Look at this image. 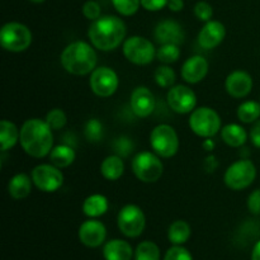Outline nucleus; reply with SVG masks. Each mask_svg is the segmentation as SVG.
Instances as JSON below:
<instances>
[{
    "mask_svg": "<svg viewBox=\"0 0 260 260\" xmlns=\"http://www.w3.org/2000/svg\"><path fill=\"white\" fill-rule=\"evenodd\" d=\"M226 37V27L220 20H208L198 33V43L205 50H213Z\"/></svg>",
    "mask_w": 260,
    "mask_h": 260,
    "instance_id": "obj_18",
    "label": "nucleus"
},
{
    "mask_svg": "<svg viewBox=\"0 0 260 260\" xmlns=\"http://www.w3.org/2000/svg\"><path fill=\"white\" fill-rule=\"evenodd\" d=\"M155 96L146 86H137L134 89L129 98V107L132 113L139 118H147L155 111Z\"/></svg>",
    "mask_w": 260,
    "mask_h": 260,
    "instance_id": "obj_15",
    "label": "nucleus"
},
{
    "mask_svg": "<svg viewBox=\"0 0 260 260\" xmlns=\"http://www.w3.org/2000/svg\"><path fill=\"white\" fill-rule=\"evenodd\" d=\"M251 260H260V240L256 241L251 251Z\"/></svg>",
    "mask_w": 260,
    "mask_h": 260,
    "instance_id": "obj_43",
    "label": "nucleus"
},
{
    "mask_svg": "<svg viewBox=\"0 0 260 260\" xmlns=\"http://www.w3.org/2000/svg\"><path fill=\"white\" fill-rule=\"evenodd\" d=\"M122 51L129 62L139 66L149 65L156 57L154 43L142 36H131L126 38L122 45Z\"/></svg>",
    "mask_w": 260,
    "mask_h": 260,
    "instance_id": "obj_8",
    "label": "nucleus"
},
{
    "mask_svg": "<svg viewBox=\"0 0 260 260\" xmlns=\"http://www.w3.org/2000/svg\"><path fill=\"white\" fill-rule=\"evenodd\" d=\"M213 147H215V142H213V140L206 139L205 141H203V149L205 150H207V151H212Z\"/></svg>",
    "mask_w": 260,
    "mask_h": 260,
    "instance_id": "obj_44",
    "label": "nucleus"
},
{
    "mask_svg": "<svg viewBox=\"0 0 260 260\" xmlns=\"http://www.w3.org/2000/svg\"><path fill=\"white\" fill-rule=\"evenodd\" d=\"M60 62L65 71L71 75H88L96 69L98 56L95 47L85 41H74L63 48L60 56Z\"/></svg>",
    "mask_w": 260,
    "mask_h": 260,
    "instance_id": "obj_3",
    "label": "nucleus"
},
{
    "mask_svg": "<svg viewBox=\"0 0 260 260\" xmlns=\"http://www.w3.org/2000/svg\"><path fill=\"white\" fill-rule=\"evenodd\" d=\"M114 9L123 17H131L136 14L141 7V0H112Z\"/></svg>",
    "mask_w": 260,
    "mask_h": 260,
    "instance_id": "obj_33",
    "label": "nucleus"
},
{
    "mask_svg": "<svg viewBox=\"0 0 260 260\" xmlns=\"http://www.w3.org/2000/svg\"><path fill=\"white\" fill-rule=\"evenodd\" d=\"M33 184L40 190L46 193H52L60 189L63 184V174L60 168L53 164H40L33 168L32 173Z\"/></svg>",
    "mask_w": 260,
    "mask_h": 260,
    "instance_id": "obj_12",
    "label": "nucleus"
},
{
    "mask_svg": "<svg viewBox=\"0 0 260 260\" xmlns=\"http://www.w3.org/2000/svg\"><path fill=\"white\" fill-rule=\"evenodd\" d=\"M29 2L35 3V4H41V3H43V2H45V0H29Z\"/></svg>",
    "mask_w": 260,
    "mask_h": 260,
    "instance_id": "obj_45",
    "label": "nucleus"
},
{
    "mask_svg": "<svg viewBox=\"0 0 260 260\" xmlns=\"http://www.w3.org/2000/svg\"><path fill=\"white\" fill-rule=\"evenodd\" d=\"M160 249L154 241H142L135 250V260H160Z\"/></svg>",
    "mask_w": 260,
    "mask_h": 260,
    "instance_id": "obj_29",
    "label": "nucleus"
},
{
    "mask_svg": "<svg viewBox=\"0 0 260 260\" xmlns=\"http://www.w3.org/2000/svg\"><path fill=\"white\" fill-rule=\"evenodd\" d=\"M194 15L202 22H208L213 17V8L207 2H198L193 8Z\"/></svg>",
    "mask_w": 260,
    "mask_h": 260,
    "instance_id": "obj_37",
    "label": "nucleus"
},
{
    "mask_svg": "<svg viewBox=\"0 0 260 260\" xmlns=\"http://www.w3.org/2000/svg\"><path fill=\"white\" fill-rule=\"evenodd\" d=\"M119 231L127 238H139L146 228V216L136 205H126L119 210L117 216Z\"/></svg>",
    "mask_w": 260,
    "mask_h": 260,
    "instance_id": "obj_10",
    "label": "nucleus"
},
{
    "mask_svg": "<svg viewBox=\"0 0 260 260\" xmlns=\"http://www.w3.org/2000/svg\"><path fill=\"white\" fill-rule=\"evenodd\" d=\"M167 102L173 112L179 114L192 113L197 106V95L189 86L174 85L169 89L167 94Z\"/></svg>",
    "mask_w": 260,
    "mask_h": 260,
    "instance_id": "obj_13",
    "label": "nucleus"
},
{
    "mask_svg": "<svg viewBox=\"0 0 260 260\" xmlns=\"http://www.w3.org/2000/svg\"><path fill=\"white\" fill-rule=\"evenodd\" d=\"M150 145L160 157L170 159L179 150V137L174 127L170 124H157L150 134Z\"/></svg>",
    "mask_w": 260,
    "mask_h": 260,
    "instance_id": "obj_7",
    "label": "nucleus"
},
{
    "mask_svg": "<svg viewBox=\"0 0 260 260\" xmlns=\"http://www.w3.org/2000/svg\"><path fill=\"white\" fill-rule=\"evenodd\" d=\"M156 57L164 65H170L179 60L180 48L178 45H160L156 50Z\"/></svg>",
    "mask_w": 260,
    "mask_h": 260,
    "instance_id": "obj_31",
    "label": "nucleus"
},
{
    "mask_svg": "<svg viewBox=\"0 0 260 260\" xmlns=\"http://www.w3.org/2000/svg\"><path fill=\"white\" fill-rule=\"evenodd\" d=\"M32 177L25 173H18L10 178L8 183V193L13 200H24L32 192Z\"/></svg>",
    "mask_w": 260,
    "mask_h": 260,
    "instance_id": "obj_21",
    "label": "nucleus"
},
{
    "mask_svg": "<svg viewBox=\"0 0 260 260\" xmlns=\"http://www.w3.org/2000/svg\"><path fill=\"white\" fill-rule=\"evenodd\" d=\"M103 256L106 260H131L135 251L126 240L113 239L103 246Z\"/></svg>",
    "mask_w": 260,
    "mask_h": 260,
    "instance_id": "obj_20",
    "label": "nucleus"
},
{
    "mask_svg": "<svg viewBox=\"0 0 260 260\" xmlns=\"http://www.w3.org/2000/svg\"><path fill=\"white\" fill-rule=\"evenodd\" d=\"M81 10H83L84 17H85L86 19L91 20V22H94V20H96L98 18L102 17V8L95 0H88V2L84 3Z\"/></svg>",
    "mask_w": 260,
    "mask_h": 260,
    "instance_id": "obj_38",
    "label": "nucleus"
},
{
    "mask_svg": "<svg viewBox=\"0 0 260 260\" xmlns=\"http://www.w3.org/2000/svg\"><path fill=\"white\" fill-rule=\"evenodd\" d=\"M154 79L155 83L160 88L170 89L172 86H174L177 75H175V71L169 65H161L156 68V70L154 71Z\"/></svg>",
    "mask_w": 260,
    "mask_h": 260,
    "instance_id": "obj_30",
    "label": "nucleus"
},
{
    "mask_svg": "<svg viewBox=\"0 0 260 260\" xmlns=\"http://www.w3.org/2000/svg\"><path fill=\"white\" fill-rule=\"evenodd\" d=\"M238 118L243 123H254L260 118V102L245 101L239 106Z\"/></svg>",
    "mask_w": 260,
    "mask_h": 260,
    "instance_id": "obj_28",
    "label": "nucleus"
},
{
    "mask_svg": "<svg viewBox=\"0 0 260 260\" xmlns=\"http://www.w3.org/2000/svg\"><path fill=\"white\" fill-rule=\"evenodd\" d=\"M168 8L174 13L182 12L183 8H184V0H169Z\"/></svg>",
    "mask_w": 260,
    "mask_h": 260,
    "instance_id": "obj_42",
    "label": "nucleus"
},
{
    "mask_svg": "<svg viewBox=\"0 0 260 260\" xmlns=\"http://www.w3.org/2000/svg\"><path fill=\"white\" fill-rule=\"evenodd\" d=\"M208 69H210L208 61L203 56L194 55L184 61L180 75L185 83L198 84L207 76Z\"/></svg>",
    "mask_w": 260,
    "mask_h": 260,
    "instance_id": "obj_19",
    "label": "nucleus"
},
{
    "mask_svg": "<svg viewBox=\"0 0 260 260\" xmlns=\"http://www.w3.org/2000/svg\"><path fill=\"white\" fill-rule=\"evenodd\" d=\"M124 173V162L123 157H121L119 155H109L106 159L102 161L101 164V174L103 175L104 179L111 180H118L119 178L123 175Z\"/></svg>",
    "mask_w": 260,
    "mask_h": 260,
    "instance_id": "obj_25",
    "label": "nucleus"
},
{
    "mask_svg": "<svg viewBox=\"0 0 260 260\" xmlns=\"http://www.w3.org/2000/svg\"><path fill=\"white\" fill-rule=\"evenodd\" d=\"M248 210L253 215H260V188L254 189L248 197Z\"/></svg>",
    "mask_w": 260,
    "mask_h": 260,
    "instance_id": "obj_39",
    "label": "nucleus"
},
{
    "mask_svg": "<svg viewBox=\"0 0 260 260\" xmlns=\"http://www.w3.org/2000/svg\"><path fill=\"white\" fill-rule=\"evenodd\" d=\"M48 157H50L51 164L60 168V169H65V168H69L75 161L76 152L71 145L61 144L57 145V146H53Z\"/></svg>",
    "mask_w": 260,
    "mask_h": 260,
    "instance_id": "obj_24",
    "label": "nucleus"
},
{
    "mask_svg": "<svg viewBox=\"0 0 260 260\" xmlns=\"http://www.w3.org/2000/svg\"><path fill=\"white\" fill-rule=\"evenodd\" d=\"M254 81L249 73L244 70H235L225 80V88L229 95L233 98L241 99L248 96L253 90Z\"/></svg>",
    "mask_w": 260,
    "mask_h": 260,
    "instance_id": "obj_17",
    "label": "nucleus"
},
{
    "mask_svg": "<svg viewBox=\"0 0 260 260\" xmlns=\"http://www.w3.org/2000/svg\"><path fill=\"white\" fill-rule=\"evenodd\" d=\"M256 178V167L249 159H240L226 169L223 182L233 190H244L250 187Z\"/></svg>",
    "mask_w": 260,
    "mask_h": 260,
    "instance_id": "obj_9",
    "label": "nucleus"
},
{
    "mask_svg": "<svg viewBox=\"0 0 260 260\" xmlns=\"http://www.w3.org/2000/svg\"><path fill=\"white\" fill-rule=\"evenodd\" d=\"M45 121L47 122L48 126L53 129V131H58V129L63 128L68 122V117L66 113L60 108H53L46 114Z\"/></svg>",
    "mask_w": 260,
    "mask_h": 260,
    "instance_id": "obj_34",
    "label": "nucleus"
},
{
    "mask_svg": "<svg viewBox=\"0 0 260 260\" xmlns=\"http://www.w3.org/2000/svg\"><path fill=\"white\" fill-rule=\"evenodd\" d=\"M32 40V32L23 23L8 22L0 29L2 47L9 52H23L29 47Z\"/></svg>",
    "mask_w": 260,
    "mask_h": 260,
    "instance_id": "obj_5",
    "label": "nucleus"
},
{
    "mask_svg": "<svg viewBox=\"0 0 260 260\" xmlns=\"http://www.w3.org/2000/svg\"><path fill=\"white\" fill-rule=\"evenodd\" d=\"M249 139H250L251 144L254 146L260 149V119L254 122L253 127H251L250 132H249Z\"/></svg>",
    "mask_w": 260,
    "mask_h": 260,
    "instance_id": "obj_41",
    "label": "nucleus"
},
{
    "mask_svg": "<svg viewBox=\"0 0 260 260\" xmlns=\"http://www.w3.org/2000/svg\"><path fill=\"white\" fill-rule=\"evenodd\" d=\"M78 236L80 243L86 248H98L106 241V225L96 218H89L80 225Z\"/></svg>",
    "mask_w": 260,
    "mask_h": 260,
    "instance_id": "obj_14",
    "label": "nucleus"
},
{
    "mask_svg": "<svg viewBox=\"0 0 260 260\" xmlns=\"http://www.w3.org/2000/svg\"><path fill=\"white\" fill-rule=\"evenodd\" d=\"M190 235H192V229L184 220L174 221L168 229V239L173 245H183L189 240Z\"/></svg>",
    "mask_w": 260,
    "mask_h": 260,
    "instance_id": "obj_27",
    "label": "nucleus"
},
{
    "mask_svg": "<svg viewBox=\"0 0 260 260\" xmlns=\"http://www.w3.org/2000/svg\"><path fill=\"white\" fill-rule=\"evenodd\" d=\"M84 135L89 142H99L103 139V123L98 118L89 119L84 127Z\"/></svg>",
    "mask_w": 260,
    "mask_h": 260,
    "instance_id": "obj_32",
    "label": "nucleus"
},
{
    "mask_svg": "<svg viewBox=\"0 0 260 260\" xmlns=\"http://www.w3.org/2000/svg\"><path fill=\"white\" fill-rule=\"evenodd\" d=\"M126 23L117 15H102L91 22L88 28V38L99 51L108 52L123 45L126 40Z\"/></svg>",
    "mask_w": 260,
    "mask_h": 260,
    "instance_id": "obj_1",
    "label": "nucleus"
},
{
    "mask_svg": "<svg viewBox=\"0 0 260 260\" xmlns=\"http://www.w3.org/2000/svg\"><path fill=\"white\" fill-rule=\"evenodd\" d=\"M169 0H141V7L147 12H159L168 7Z\"/></svg>",
    "mask_w": 260,
    "mask_h": 260,
    "instance_id": "obj_40",
    "label": "nucleus"
},
{
    "mask_svg": "<svg viewBox=\"0 0 260 260\" xmlns=\"http://www.w3.org/2000/svg\"><path fill=\"white\" fill-rule=\"evenodd\" d=\"M89 86L96 96L109 98L117 91L119 86V79L116 71L108 66H99L89 78Z\"/></svg>",
    "mask_w": 260,
    "mask_h": 260,
    "instance_id": "obj_11",
    "label": "nucleus"
},
{
    "mask_svg": "<svg viewBox=\"0 0 260 260\" xmlns=\"http://www.w3.org/2000/svg\"><path fill=\"white\" fill-rule=\"evenodd\" d=\"M113 149L114 152L117 155H119L121 157H128L131 155V152L134 151L135 144L129 137L121 136L118 139H116V141L113 144Z\"/></svg>",
    "mask_w": 260,
    "mask_h": 260,
    "instance_id": "obj_35",
    "label": "nucleus"
},
{
    "mask_svg": "<svg viewBox=\"0 0 260 260\" xmlns=\"http://www.w3.org/2000/svg\"><path fill=\"white\" fill-rule=\"evenodd\" d=\"M109 208L108 198L101 193H94L84 200L81 210L83 213L89 218H98L106 215Z\"/></svg>",
    "mask_w": 260,
    "mask_h": 260,
    "instance_id": "obj_22",
    "label": "nucleus"
},
{
    "mask_svg": "<svg viewBox=\"0 0 260 260\" xmlns=\"http://www.w3.org/2000/svg\"><path fill=\"white\" fill-rule=\"evenodd\" d=\"M190 129L193 134L202 139H211L222 128L221 118L217 112L210 107H200L196 108L189 116Z\"/></svg>",
    "mask_w": 260,
    "mask_h": 260,
    "instance_id": "obj_6",
    "label": "nucleus"
},
{
    "mask_svg": "<svg viewBox=\"0 0 260 260\" xmlns=\"http://www.w3.org/2000/svg\"><path fill=\"white\" fill-rule=\"evenodd\" d=\"M154 37L160 45H178L184 42L185 33L182 25L173 19H164L155 27Z\"/></svg>",
    "mask_w": 260,
    "mask_h": 260,
    "instance_id": "obj_16",
    "label": "nucleus"
},
{
    "mask_svg": "<svg viewBox=\"0 0 260 260\" xmlns=\"http://www.w3.org/2000/svg\"><path fill=\"white\" fill-rule=\"evenodd\" d=\"M53 129L45 119H27L20 127V146L29 156L41 159L53 149Z\"/></svg>",
    "mask_w": 260,
    "mask_h": 260,
    "instance_id": "obj_2",
    "label": "nucleus"
},
{
    "mask_svg": "<svg viewBox=\"0 0 260 260\" xmlns=\"http://www.w3.org/2000/svg\"><path fill=\"white\" fill-rule=\"evenodd\" d=\"M221 139L228 146L241 147L248 140V132L241 124L229 123L221 128Z\"/></svg>",
    "mask_w": 260,
    "mask_h": 260,
    "instance_id": "obj_23",
    "label": "nucleus"
},
{
    "mask_svg": "<svg viewBox=\"0 0 260 260\" xmlns=\"http://www.w3.org/2000/svg\"><path fill=\"white\" fill-rule=\"evenodd\" d=\"M132 172L142 183H155L164 173V164L159 155L151 151L137 152L132 157Z\"/></svg>",
    "mask_w": 260,
    "mask_h": 260,
    "instance_id": "obj_4",
    "label": "nucleus"
},
{
    "mask_svg": "<svg viewBox=\"0 0 260 260\" xmlns=\"http://www.w3.org/2000/svg\"><path fill=\"white\" fill-rule=\"evenodd\" d=\"M20 139V131L12 121L3 119L0 122V145L2 151L5 152L14 147Z\"/></svg>",
    "mask_w": 260,
    "mask_h": 260,
    "instance_id": "obj_26",
    "label": "nucleus"
},
{
    "mask_svg": "<svg viewBox=\"0 0 260 260\" xmlns=\"http://www.w3.org/2000/svg\"><path fill=\"white\" fill-rule=\"evenodd\" d=\"M164 260H193L192 254L182 245H174L167 250Z\"/></svg>",
    "mask_w": 260,
    "mask_h": 260,
    "instance_id": "obj_36",
    "label": "nucleus"
}]
</instances>
